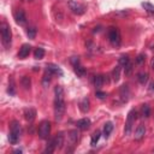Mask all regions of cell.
Listing matches in <instances>:
<instances>
[{"instance_id": "5bb4252c", "label": "cell", "mask_w": 154, "mask_h": 154, "mask_svg": "<svg viewBox=\"0 0 154 154\" xmlns=\"http://www.w3.org/2000/svg\"><path fill=\"white\" fill-rule=\"evenodd\" d=\"M89 126H90V120L88 118L77 120V128L81 129V130H87V129H89Z\"/></svg>"}, {"instance_id": "52a82bcc", "label": "cell", "mask_w": 154, "mask_h": 154, "mask_svg": "<svg viewBox=\"0 0 154 154\" xmlns=\"http://www.w3.org/2000/svg\"><path fill=\"white\" fill-rule=\"evenodd\" d=\"M108 37H110V41L113 43V45H119L120 43V33L117 28H111L110 31H108Z\"/></svg>"}, {"instance_id": "1f68e13d", "label": "cell", "mask_w": 154, "mask_h": 154, "mask_svg": "<svg viewBox=\"0 0 154 154\" xmlns=\"http://www.w3.org/2000/svg\"><path fill=\"white\" fill-rule=\"evenodd\" d=\"M49 72H48V76L47 75H45L43 76V80H42V84H43V87H48V84H49V81H51V78H49Z\"/></svg>"}, {"instance_id": "d6986e66", "label": "cell", "mask_w": 154, "mask_h": 154, "mask_svg": "<svg viewBox=\"0 0 154 154\" xmlns=\"http://www.w3.org/2000/svg\"><path fill=\"white\" fill-rule=\"evenodd\" d=\"M112 130H113V124H112L111 122H107V123L105 124V126H104V136L107 138V137L111 135Z\"/></svg>"}, {"instance_id": "9a60e30c", "label": "cell", "mask_w": 154, "mask_h": 154, "mask_svg": "<svg viewBox=\"0 0 154 154\" xmlns=\"http://www.w3.org/2000/svg\"><path fill=\"white\" fill-rule=\"evenodd\" d=\"M67 137L70 140V144L73 147L77 143V140H78V132H77V130H70Z\"/></svg>"}, {"instance_id": "8fae6325", "label": "cell", "mask_w": 154, "mask_h": 154, "mask_svg": "<svg viewBox=\"0 0 154 154\" xmlns=\"http://www.w3.org/2000/svg\"><path fill=\"white\" fill-rule=\"evenodd\" d=\"M30 49H31L30 45H28V43H24V45L21 47V49H19L18 57H19L21 59H24V58H27V57L29 55V53H30Z\"/></svg>"}, {"instance_id": "d4e9b609", "label": "cell", "mask_w": 154, "mask_h": 154, "mask_svg": "<svg viewBox=\"0 0 154 154\" xmlns=\"http://www.w3.org/2000/svg\"><path fill=\"white\" fill-rule=\"evenodd\" d=\"M27 35H28V37L29 39H35V36H36V28L35 27H29L28 29H27Z\"/></svg>"}, {"instance_id": "7402d4cb", "label": "cell", "mask_w": 154, "mask_h": 154, "mask_svg": "<svg viewBox=\"0 0 154 154\" xmlns=\"http://www.w3.org/2000/svg\"><path fill=\"white\" fill-rule=\"evenodd\" d=\"M21 83H22V86H23L24 89H29L30 86H31V81H30V78H29L28 76H23V77H22Z\"/></svg>"}, {"instance_id": "ac0fdd59", "label": "cell", "mask_w": 154, "mask_h": 154, "mask_svg": "<svg viewBox=\"0 0 154 154\" xmlns=\"http://www.w3.org/2000/svg\"><path fill=\"white\" fill-rule=\"evenodd\" d=\"M129 95H130V93H129V88H128V86H122V88H120V98H122V100L123 101H128L129 100Z\"/></svg>"}, {"instance_id": "4316f807", "label": "cell", "mask_w": 154, "mask_h": 154, "mask_svg": "<svg viewBox=\"0 0 154 154\" xmlns=\"http://www.w3.org/2000/svg\"><path fill=\"white\" fill-rule=\"evenodd\" d=\"M141 111H142V116H143L144 118H148V117H149V114H150V107H149L148 105H143Z\"/></svg>"}, {"instance_id": "ba28073f", "label": "cell", "mask_w": 154, "mask_h": 154, "mask_svg": "<svg viewBox=\"0 0 154 154\" xmlns=\"http://www.w3.org/2000/svg\"><path fill=\"white\" fill-rule=\"evenodd\" d=\"M15 18H16V22H17L19 25H24V24L27 23V16H25V13H24V11H23L22 9H19V10L16 12Z\"/></svg>"}, {"instance_id": "484cf974", "label": "cell", "mask_w": 154, "mask_h": 154, "mask_svg": "<svg viewBox=\"0 0 154 154\" xmlns=\"http://www.w3.org/2000/svg\"><path fill=\"white\" fill-rule=\"evenodd\" d=\"M147 80H148V73H143V72H141V73H138V82L141 83V84H144L146 82H147Z\"/></svg>"}, {"instance_id": "8992f818", "label": "cell", "mask_w": 154, "mask_h": 154, "mask_svg": "<svg viewBox=\"0 0 154 154\" xmlns=\"http://www.w3.org/2000/svg\"><path fill=\"white\" fill-rule=\"evenodd\" d=\"M69 7H70V10L73 12V13H76V15H83L84 13V6H82L81 4H78V3H76V1H73V0H69Z\"/></svg>"}, {"instance_id": "e575fe53", "label": "cell", "mask_w": 154, "mask_h": 154, "mask_svg": "<svg viewBox=\"0 0 154 154\" xmlns=\"http://www.w3.org/2000/svg\"><path fill=\"white\" fill-rule=\"evenodd\" d=\"M71 63L73 64V66H75V65H78V63H80L78 57H72V58H71Z\"/></svg>"}, {"instance_id": "4fadbf2b", "label": "cell", "mask_w": 154, "mask_h": 154, "mask_svg": "<svg viewBox=\"0 0 154 154\" xmlns=\"http://www.w3.org/2000/svg\"><path fill=\"white\" fill-rule=\"evenodd\" d=\"M144 134H146V126L143 124H140L136 128V130H135V140H137V141L142 140L143 136H144Z\"/></svg>"}, {"instance_id": "ffe728a7", "label": "cell", "mask_w": 154, "mask_h": 154, "mask_svg": "<svg viewBox=\"0 0 154 154\" xmlns=\"http://www.w3.org/2000/svg\"><path fill=\"white\" fill-rule=\"evenodd\" d=\"M119 78H120V65L116 66V67L113 69V71H112V80H113L114 82H118Z\"/></svg>"}, {"instance_id": "f1b7e54d", "label": "cell", "mask_w": 154, "mask_h": 154, "mask_svg": "<svg viewBox=\"0 0 154 154\" xmlns=\"http://www.w3.org/2000/svg\"><path fill=\"white\" fill-rule=\"evenodd\" d=\"M130 63V59H129V57L128 55H123V57H120L119 58V65H122V66H125L126 64H129Z\"/></svg>"}, {"instance_id": "e0dca14e", "label": "cell", "mask_w": 154, "mask_h": 154, "mask_svg": "<svg viewBox=\"0 0 154 154\" xmlns=\"http://www.w3.org/2000/svg\"><path fill=\"white\" fill-rule=\"evenodd\" d=\"M105 82H106V81H105V76H102V75L95 76V78H94V84H95V87H96L98 89L101 88V87L104 86Z\"/></svg>"}, {"instance_id": "f546056e", "label": "cell", "mask_w": 154, "mask_h": 154, "mask_svg": "<svg viewBox=\"0 0 154 154\" xmlns=\"http://www.w3.org/2000/svg\"><path fill=\"white\" fill-rule=\"evenodd\" d=\"M142 6H143L144 10H147L148 12L154 13V6H153L152 4H149V3H142Z\"/></svg>"}, {"instance_id": "83f0119b", "label": "cell", "mask_w": 154, "mask_h": 154, "mask_svg": "<svg viewBox=\"0 0 154 154\" xmlns=\"http://www.w3.org/2000/svg\"><path fill=\"white\" fill-rule=\"evenodd\" d=\"M100 135H101L100 131H96V132H94V134L92 135V142H90L92 146H95V144H96V142H98L99 138H100Z\"/></svg>"}, {"instance_id": "d590c367", "label": "cell", "mask_w": 154, "mask_h": 154, "mask_svg": "<svg viewBox=\"0 0 154 154\" xmlns=\"http://www.w3.org/2000/svg\"><path fill=\"white\" fill-rule=\"evenodd\" d=\"M152 67L154 69V58H153V60H152Z\"/></svg>"}, {"instance_id": "44dd1931", "label": "cell", "mask_w": 154, "mask_h": 154, "mask_svg": "<svg viewBox=\"0 0 154 154\" xmlns=\"http://www.w3.org/2000/svg\"><path fill=\"white\" fill-rule=\"evenodd\" d=\"M7 92H9V94H10V95H15V94H16V84H15V80H13V77H10Z\"/></svg>"}, {"instance_id": "7c38bea8", "label": "cell", "mask_w": 154, "mask_h": 154, "mask_svg": "<svg viewBox=\"0 0 154 154\" xmlns=\"http://www.w3.org/2000/svg\"><path fill=\"white\" fill-rule=\"evenodd\" d=\"M24 118L28 120V122H33L35 118H36V111L35 108L33 107H29L24 111Z\"/></svg>"}, {"instance_id": "7a4b0ae2", "label": "cell", "mask_w": 154, "mask_h": 154, "mask_svg": "<svg viewBox=\"0 0 154 154\" xmlns=\"http://www.w3.org/2000/svg\"><path fill=\"white\" fill-rule=\"evenodd\" d=\"M21 137V125L17 120H13L11 123V130H10V135H9V140L12 144H16L18 142Z\"/></svg>"}, {"instance_id": "6da1fadb", "label": "cell", "mask_w": 154, "mask_h": 154, "mask_svg": "<svg viewBox=\"0 0 154 154\" xmlns=\"http://www.w3.org/2000/svg\"><path fill=\"white\" fill-rule=\"evenodd\" d=\"M54 119L57 122L61 120L65 113V100H64V89L60 86L54 88Z\"/></svg>"}, {"instance_id": "d6a6232c", "label": "cell", "mask_w": 154, "mask_h": 154, "mask_svg": "<svg viewBox=\"0 0 154 154\" xmlns=\"http://www.w3.org/2000/svg\"><path fill=\"white\" fill-rule=\"evenodd\" d=\"M144 60H146V55H144V54H140V55L136 58V63H137V64H142Z\"/></svg>"}, {"instance_id": "8d00e7d4", "label": "cell", "mask_w": 154, "mask_h": 154, "mask_svg": "<svg viewBox=\"0 0 154 154\" xmlns=\"http://www.w3.org/2000/svg\"><path fill=\"white\" fill-rule=\"evenodd\" d=\"M153 89H154V84H153Z\"/></svg>"}, {"instance_id": "9c48e42d", "label": "cell", "mask_w": 154, "mask_h": 154, "mask_svg": "<svg viewBox=\"0 0 154 154\" xmlns=\"http://www.w3.org/2000/svg\"><path fill=\"white\" fill-rule=\"evenodd\" d=\"M47 72L51 75H57V76H63V71L58 65L54 64H47Z\"/></svg>"}, {"instance_id": "277c9868", "label": "cell", "mask_w": 154, "mask_h": 154, "mask_svg": "<svg viewBox=\"0 0 154 154\" xmlns=\"http://www.w3.org/2000/svg\"><path fill=\"white\" fill-rule=\"evenodd\" d=\"M1 37H3V43L5 47H9L11 43V30L10 27L6 23L1 24Z\"/></svg>"}, {"instance_id": "2e32d148", "label": "cell", "mask_w": 154, "mask_h": 154, "mask_svg": "<svg viewBox=\"0 0 154 154\" xmlns=\"http://www.w3.org/2000/svg\"><path fill=\"white\" fill-rule=\"evenodd\" d=\"M80 110L83 113H87L89 111V99L88 98H83L81 100V102H80Z\"/></svg>"}, {"instance_id": "cb8c5ba5", "label": "cell", "mask_w": 154, "mask_h": 154, "mask_svg": "<svg viewBox=\"0 0 154 154\" xmlns=\"http://www.w3.org/2000/svg\"><path fill=\"white\" fill-rule=\"evenodd\" d=\"M34 57H35V59H42L45 57V49L40 48V47L36 48L35 52H34Z\"/></svg>"}, {"instance_id": "30bf717a", "label": "cell", "mask_w": 154, "mask_h": 154, "mask_svg": "<svg viewBox=\"0 0 154 154\" xmlns=\"http://www.w3.org/2000/svg\"><path fill=\"white\" fill-rule=\"evenodd\" d=\"M52 143L55 146V149H57V148L60 149V148L63 147V143H64V135H63V132L57 134L55 137L52 140Z\"/></svg>"}, {"instance_id": "836d02e7", "label": "cell", "mask_w": 154, "mask_h": 154, "mask_svg": "<svg viewBox=\"0 0 154 154\" xmlns=\"http://www.w3.org/2000/svg\"><path fill=\"white\" fill-rule=\"evenodd\" d=\"M106 96H107V94H106L105 92H100V90L96 92V98H98V99H101V100H102V99H105Z\"/></svg>"}, {"instance_id": "3957f363", "label": "cell", "mask_w": 154, "mask_h": 154, "mask_svg": "<svg viewBox=\"0 0 154 154\" xmlns=\"http://www.w3.org/2000/svg\"><path fill=\"white\" fill-rule=\"evenodd\" d=\"M136 116H137V112L135 110H131L128 114V118H126V123H125V129H124V132L125 135H129L132 130V125L136 120Z\"/></svg>"}, {"instance_id": "603a6c76", "label": "cell", "mask_w": 154, "mask_h": 154, "mask_svg": "<svg viewBox=\"0 0 154 154\" xmlns=\"http://www.w3.org/2000/svg\"><path fill=\"white\" fill-rule=\"evenodd\" d=\"M75 72L77 73V76H80V77H83L86 75V69L81 65H75Z\"/></svg>"}, {"instance_id": "5b68a950", "label": "cell", "mask_w": 154, "mask_h": 154, "mask_svg": "<svg viewBox=\"0 0 154 154\" xmlns=\"http://www.w3.org/2000/svg\"><path fill=\"white\" fill-rule=\"evenodd\" d=\"M49 134H51V123L48 120H43L39 126V136L42 140H46L48 138Z\"/></svg>"}, {"instance_id": "4dcf8cb0", "label": "cell", "mask_w": 154, "mask_h": 154, "mask_svg": "<svg viewBox=\"0 0 154 154\" xmlns=\"http://www.w3.org/2000/svg\"><path fill=\"white\" fill-rule=\"evenodd\" d=\"M124 67H125V75H126V76H130L131 72H132V64L129 63V64H126Z\"/></svg>"}]
</instances>
